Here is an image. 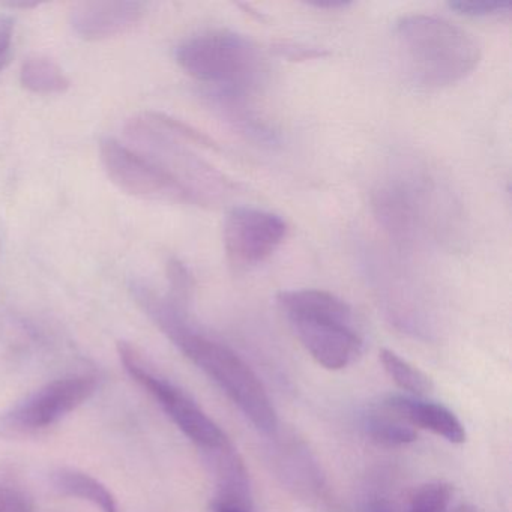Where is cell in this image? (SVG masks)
<instances>
[{"instance_id":"1","label":"cell","mask_w":512,"mask_h":512,"mask_svg":"<svg viewBox=\"0 0 512 512\" xmlns=\"http://www.w3.org/2000/svg\"><path fill=\"white\" fill-rule=\"evenodd\" d=\"M131 292L143 310L167 337L239 407L245 418L262 433H274L278 418L274 404L257 374L230 347L194 331L182 316V308L161 298L151 287L133 281Z\"/></svg>"},{"instance_id":"2","label":"cell","mask_w":512,"mask_h":512,"mask_svg":"<svg viewBox=\"0 0 512 512\" xmlns=\"http://www.w3.org/2000/svg\"><path fill=\"white\" fill-rule=\"evenodd\" d=\"M394 32L410 74L425 88L455 85L481 62L475 38L448 20L410 14L398 19Z\"/></svg>"},{"instance_id":"3","label":"cell","mask_w":512,"mask_h":512,"mask_svg":"<svg viewBox=\"0 0 512 512\" xmlns=\"http://www.w3.org/2000/svg\"><path fill=\"white\" fill-rule=\"evenodd\" d=\"M278 307L311 358L326 370H343L358 359L362 337L352 307L326 290H286Z\"/></svg>"},{"instance_id":"4","label":"cell","mask_w":512,"mask_h":512,"mask_svg":"<svg viewBox=\"0 0 512 512\" xmlns=\"http://www.w3.org/2000/svg\"><path fill=\"white\" fill-rule=\"evenodd\" d=\"M373 212L380 226L403 247L427 242L442 232L445 196L439 185L424 172H398L377 185Z\"/></svg>"},{"instance_id":"5","label":"cell","mask_w":512,"mask_h":512,"mask_svg":"<svg viewBox=\"0 0 512 512\" xmlns=\"http://www.w3.org/2000/svg\"><path fill=\"white\" fill-rule=\"evenodd\" d=\"M179 67L211 94L244 98L263 74V59L253 41L232 31H208L188 38L175 52Z\"/></svg>"},{"instance_id":"6","label":"cell","mask_w":512,"mask_h":512,"mask_svg":"<svg viewBox=\"0 0 512 512\" xmlns=\"http://www.w3.org/2000/svg\"><path fill=\"white\" fill-rule=\"evenodd\" d=\"M127 136L136 151L178 182L190 199V205L211 206L229 193L232 185L220 172L152 124L145 115L128 122Z\"/></svg>"},{"instance_id":"7","label":"cell","mask_w":512,"mask_h":512,"mask_svg":"<svg viewBox=\"0 0 512 512\" xmlns=\"http://www.w3.org/2000/svg\"><path fill=\"white\" fill-rule=\"evenodd\" d=\"M118 349L127 373L158 401L167 416L191 442L206 452L229 445L226 433L184 391L146 367L136 347L119 343Z\"/></svg>"},{"instance_id":"8","label":"cell","mask_w":512,"mask_h":512,"mask_svg":"<svg viewBox=\"0 0 512 512\" xmlns=\"http://www.w3.org/2000/svg\"><path fill=\"white\" fill-rule=\"evenodd\" d=\"M92 376H71L52 380L0 415V436L19 439L58 424L79 409L97 391Z\"/></svg>"},{"instance_id":"9","label":"cell","mask_w":512,"mask_h":512,"mask_svg":"<svg viewBox=\"0 0 512 512\" xmlns=\"http://www.w3.org/2000/svg\"><path fill=\"white\" fill-rule=\"evenodd\" d=\"M101 163L110 181L130 196L161 202L190 203L185 191L163 169L113 137L100 143Z\"/></svg>"},{"instance_id":"10","label":"cell","mask_w":512,"mask_h":512,"mask_svg":"<svg viewBox=\"0 0 512 512\" xmlns=\"http://www.w3.org/2000/svg\"><path fill=\"white\" fill-rule=\"evenodd\" d=\"M287 232L286 221L274 212L247 206L232 209L223 230L227 260L236 271L256 268L280 248Z\"/></svg>"},{"instance_id":"11","label":"cell","mask_w":512,"mask_h":512,"mask_svg":"<svg viewBox=\"0 0 512 512\" xmlns=\"http://www.w3.org/2000/svg\"><path fill=\"white\" fill-rule=\"evenodd\" d=\"M142 2H80L70 13L73 31L86 41H101L125 34L145 16Z\"/></svg>"},{"instance_id":"12","label":"cell","mask_w":512,"mask_h":512,"mask_svg":"<svg viewBox=\"0 0 512 512\" xmlns=\"http://www.w3.org/2000/svg\"><path fill=\"white\" fill-rule=\"evenodd\" d=\"M382 406L413 428L431 431L455 445L466 442V430L460 419L442 404L394 395L386 398Z\"/></svg>"},{"instance_id":"13","label":"cell","mask_w":512,"mask_h":512,"mask_svg":"<svg viewBox=\"0 0 512 512\" xmlns=\"http://www.w3.org/2000/svg\"><path fill=\"white\" fill-rule=\"evenodd\" d=\"M208 454L217 478L218 499L215 502L251 509L250 476L232 443Z\"/></svg>"},{"instance_id":"14","label":"cell","mask_w":512,"mask_h":512,"mask_svg":"<svg viewBox=\"0 0 512 512\" xmlns=\"http://www.w3.org/2000/svg\"><path fill=\"white\" fill-rule=\"evenodd\" d=\"M52 484L61 496L85 500L101 512H119L118 502L112 491L103 482L82 470L62 467L52 473Z\"/></svg>"},{"instance_id":"15","label":"cell","mask_w":512,"mask_h":512,"mask_svg":"<svg viewBox=\"0 0 512 512\" xmlns=\"http://www.w3.org/2000/svg\"><path fill=\"white\" fill-rule=\"evenodd\" d=\"M20 83L34 94H64L70 88V79L62 68L46 56H32L23 62Z\"/></svg>"},{"instance_id":"16","label":"cell","mask_w":512,"mask_h":512,"mask_svg":"<svg viewBox=\"0 0 512 512\" xmlns=\"http://www.w3.org/2000/svg\"><path fill=\"white\" fill-rule=\"evenodd\" d=\"M365 430L374 442L389 448L409 445L418 439V433L412 425L407 424L383 406L368 413L365 419Z\"/></svg>"},{"instance_id":"17","label":"cell","mask_w":512,"mask_h":512,"mask_svg":"<svg viewBox=\"0 0 512 512\" xmlns=\"http://www.w3.org/2000/svg\"><path fill=\"white\" fill-rule=\"evenodd\" d=\"M380 362L388 376L400 386L403 391L413 395H425L433 391V382L427 374L413 367L406 359L400 358L397 353L383 349L380 352Z\"/></svg>"},{"instance_id":"18","label":"cell","mask_w":512,"mask_h":512,"mask_svg":"<svg viewBox=\"0 0 512 512\" xmlns=\"http://www.w3.org/2000/svg\"><path fill=\"white\" fill-rule=\"evenodd\" d=\"M0 512H35L25 482L8 466H0Z\"/></svg>"},{"instance_id":"19","label":"cell","mask_w":512,"mask_h":512,"mask_svg":"<svg viewBox=\"0 0 512 512\" xmlns=\"http://www.w3.org/2000/svg\"><path fill=\"white\" fill-rule=\"evenodd\" d=\"M454 488L446 482H430L422 485L410 499L407 512H448Z\"/></svg>"},{"instance_id":"20","label":"cell","mask_w":512,"mask_h":512,"mask_svg":"<svg viewBox=\"0 0 512 512\" xmlns=\"http://www.w3.org/2000/svg\"><path fill=\"white\" fill-rule=\"evenodd\" d=\"M145 116L152 124L157 125L160 130L175 137L176 140H184V142L194 143V145L208 149L217 148L214 140L209 139L202 131L196 130V128L184 124L178 119L170 118V116L163 115V113H145Z\"/></svg>"},{"instance_id":"21","label":"cell","mask_w":512,"mask_h":512,"mask_svg":"<svg viewBox=\"0 0 512 512\" xmlns=\"http://www.w3.org/2000/svg\"><path fill=\"white\" fill-rule=\"evenodd\" d=\"M448 7L460 16L472 17V19H490V17L511 14V2H496V0H457V2H449Z\"/></svg>"},{"instance_id":"22","label":"cell","mask_w":512,"mask_h":512,"mask_svg":"<svg viewBox=\"0 0 512 512\" xmlns=\"http://www.w3.org/2000/svg\"><path fill=\"white\" fill-rule=\"evenodd\" d=\"M167 278H169L170 289H172L170 301L178 305L179 308L185 307L193 295V275L190 274L184 263L179 262L178 259H170L167 263Z\"/></svg>"},{"instance_id":"23","label":"cell","mask_w":512,"mask_h":512,"mask_svg":"<svg viewBox=\"0 0 512 512\" xmlns=\"http://www.w3.org/2000/svg\"><path fill=\"white\" fill-rule=\"evenodd\" d=\"M14 34V19L8 14H0V61L10 49Z\"/></svg>"},{"instance_id":"24","label":"cell","mask_w":512,"mask_h":512,"mask_svg":"<svg viewBox=\"0 0 512 512\" xmlns=\"http://www.w3.org/2000/svg\"><path fill=\"white\" fill-rule=\"evenodd\" d=\"M308 7L317 8V10H346L349 8L350 2H343V0H310L307 2Z\"/></svg>"},{"instance_id":"25","label":"cell","mask_w":512,"mask_h":512,"mask_svg":"<svg viewBox=\"0 0 512 512\" xmlns=\"http://www.w3.org/2000/svg\"><path fill=\"white\" fill-rule=\"evenodd\" d=\"M365 512H395V509L391 503L385 502V500H374V502L368 503Z\"/></svg>"},{"instance_id":"26","label":"cell","mask_w":512,"mask_h":512,"mask_svg":"<svg viewBox=\"0 0 512 512\" xmlns=\"http://www.w3.org/2000/svg\"><path fill=\"white\" fill-rule=\"evenodd\" d=\"M214 512H251V509L239 508V506L226 505V503L214 502Z\"/></svg>"},{"instance_id":"27","label":"cell","mask_w":512,"mask_h":512,"mask_svg":"<svg viewBox=\"0 0 512 512\" xmlns=\"http://www.w3.org/2000/svg\"><path fill=\"white\" fill-rule=\"evenodd\" d=\"M452 512H478L476 511L475 506L467 505V503H463V505H458L457 508Z\"/></svg>"}]
</instances>
